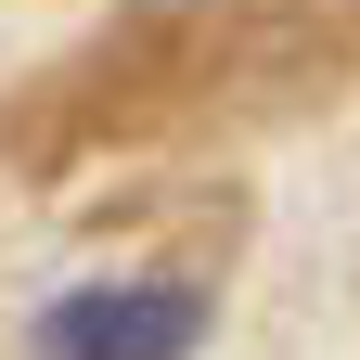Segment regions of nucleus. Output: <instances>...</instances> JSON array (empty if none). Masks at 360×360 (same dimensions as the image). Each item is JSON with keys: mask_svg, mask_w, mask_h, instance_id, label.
<instances>
[{"mask_svg": "<svg viewBox=\"0 0 360 360\" xmlns=\"http://www.w3.org/2000/svg\"><path fill=\"white\" fill-rule=\"evenodd\" d=\"M206 296L193 283H77L39 322V360H193Z\"/></svg>", "mask_w": 360, "mask_h": 360, "instance_id": "obj_1", "label": "nucleus"}]
</instances>
